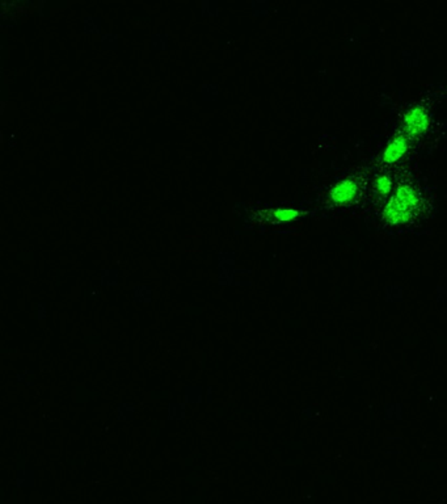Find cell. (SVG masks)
Returning a JSON list of instances; mask_svg holds the SVG:
<instances>
[{
	"label": "cell",
	"instance_id": "cell-1",
	"mask_svg": "<svg viewBox=\"0 0 447 504\" xmlns=\"http://www.w3.org/2000/svg\"><path fill=\"white\" fill-rule=\"evenodd\" d=\"M404 123L405 129L411 136H418L422 134L428 126H429V116L425 112V109L417 107L411 109L404 116Z\"/></svg>",
	"mask_w": 447,
	"mask_h": 504
},
{
	"label": "cell",
	"instance_id": "cell-2",
	"mask_svg": "<svg viewBox=\"0 0 447 504\" xmlns=\"http://www.w3.org/2000/svg\"><path fill=\"white\" fill-rule=\"evenodd\" d=\"M383 215H385V219L388 224L403 225V224H407L408 221H411L412 211L403 206L400 202L394 197V199L389 200L388 204L385 205Z\"/></svg>",
	"mask_w": 447,
	"mask_h": 504
},
{
	"label": "cell",
	"instance_id": "cell-3",
	"mask_svg": "<svg viewBox=\"0 0 447 504\" xmlns=\"http://www.w3.org/2000/svg\"><path fill=\"white\" fill-rule=\"evenodd\" d=\"M357 184L355 180L352 179H346V180H342L340 183L336 184L331 192H329V196L331 200L335 202V204H348L352 200H355V195H357Z\"/></svg>",
	"mask_w": 447,
	"mask_h": 504
},
{
	"label": "cell",
	"instance_id": "cell-4",
	"mask_svg": "<svg viewBox=\"0 0 447 504\" xmlns=\"http://www.w3.org/2000/svg\"><path fill=\"white\" fill-rule=\"evenodd\" d=\"M407 149H408L407 138L404 136H398V137L394 138L388 143V146L385 147V153H383V160L388 165L395 163L400 159L404 154L407 153Z\"/></svg>",
	"mask_w": 447,
	"mask_h": 504
},
{
	"label": "cell",
	"instance_id": "cell-5",
	"mask_svg": "<svg viewBox=\"0 0 447 504\" xmlns=\"http://www.w3.org/2000/svg\"><path fill=\"white\" fill-rule=\"evenodd\" d=\"M395 199L398 200L403 206L408 208L409 211L415 209L418 205V201H420L415 188H412L409 185H400L396 191Z\"/></svg>",
	"mask_w": 447,
	"mask_h": 504
},
{
	"label": "cell",
	"instance_id": "cell-6",
	"mask_svg": "<svg viewBox=\"0 0 447 504\" xmlns=\"http://www.w3.org/2000/svg\"><path fill=\"white\" fill-rule=\"evenodd\" d=\"M103 32V19L99 16H86L83 19V33L88 36H97Z\"/></svg>",
	"mask_w": 447,
	"mask_h": 504
},
{
	"label": "cell",
	"instance_id": "cell-7",
	"mask_svg": "<svg viewBox=\"0 0 447 504\" xmlns=\"http://www.w3.org/2000/svg\"><path fill=\"white\" fill-rule=\"evenodd\" d=\"M219 87L216 83H203L201 86V100L205 103H214L219 100Z\"/></svg>",
	"mask_w": 447,
	"mask_h": 504
},
{
	"label": "cell",
	"instance_id": "cell-8",
	"mask_svg": "<svg viewBox=\"0 0 447 504\" xmlns=\"http://www.w3.org/2000/svg\"><path fill=\"white\" fill-rule=\"evenodd\" d=\"M150 47L153 51H167L170 47V37L167 33H153L150 36Z\"/></svg>",
	"mask_w": 447,
	"mask_h": 504
},
{
	"label": "cell",
	"instance_id": "cell-9",
	"mask_svg": "<svg viewBox=\"0 0 447 504\" xmlns=\"http://www.w3.org/2000/svg\"><path fill=\"white\" fill-rule=\"evenodd\" d=\"M118 47H120V43H118V36L116 33L107 32V33L101 34L100 49L103 51H117Z\"/></svg>",
	"mask_w": 447,
	"mask_h": 504
},
{
	"label": "cell",
	"instance_id": "cell-10",
	"mask_svg": "<svg viewBox=\"0 0 447 504\" xmlns=\"http://www.w3.org/2000/svg\"><path fill=\"white\" fill-rule=\"evenodd\" d=\"M201 17H210L216 19L220 15L219 4L216 0H202L200 3Z\"/></svg>",
	"mask_w": 447,
	"mask_h": 504
},
{
	"label": "cell",
	"instance_id": "cell-11",
	"mask_svg": "<svg viewBox=\"0 0 447 504\" xmlns=\"http://www.w3.org/2000/svg\"><path fill=\"white\" fill-rule=\"evenodd\" d=\"M252 5V16L253 17H265L269 14V3L268 1H257L253 0Z\"/></svg>",
	"mask_w": 447,
	"mask_h": 504
},
{
	"label": "cell",
	"instance_id": "cell-12",
	"mask_svg": "<svg viewBox=\"0 0 447 504\" xmlns=\"http://www.w3.org/2000/svg\"><path fill=\"white\" fill-rule=\"evenodd\" d=\"M299 215V212L295 209H277L274 211V217L279 222H290Z\"/></svg>",
	"mask_w": 447,
	"mask_h": 504
},
{
	"label": "cell",
	"instance_id": "cell-13",
	"mask_svg": "<svg viewBox=\"0 0 447 504\" xmlns=\"http://www.w3.org/2000/svg\"><path fill=\"white\" fill-rule=\"evenodd\" d=\"M375 185H376L378 192H379L381 195H383V196L388 195V193L391 192V188H392V183H391V180H389V178H388V176H379V178L376 179V183H375Z\"/></svg>",
	"mask_w": 447,
	"mask_h": 504
},
{
	"label": "cell",
	"instance_id": "cell-14",
	"mask_svg": "<svg viewBox=\"0 0 447 504\" xmlns=\"http://www.w3.org/2000/svg\"><path fill=\"white\" fill-rule=\"evenodd\" d=\"M118 274L116 269H107L101 272V284L103 285H117Z\"/></svg>",
	"mask_w": 447,
	"mask_h": 504
},
{
	"label": "cell",
	"instance_id": "cell-15",
	"mask_svg": "<svg viewBox=\"0 0 447 504\" xmlns=\"http://www.w3.org/2000/svg\"><path fill=\"white\" fill-rule=\"evenodd\" d=\"M15 146H16L15 137L12 136V137L10 138V139L7 141V147H15Z\"/></svg>",
	"mask_w": 447,
	"mask_h": 504
}]
</instances>
